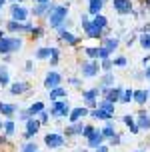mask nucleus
Returning <instances> with one entry per match:
<instances>
[{"label": "nucleus", "mask_w": 150, "mask_h": 152, "mask_svg": "<svg viewBox=\"0 0 150 152\" xmlns=\"http://www.w3.org/2000/svg\"><path fill=\"white\" fill-rule=\"evenodd\" d=\"M88 12H84V14H80V22H82V28H84V34L88 38H102V36H106V30H100L96 24L92 22L88 18Z\"/></svg>", "instance_id": "1"}, {"label": "nucleus", "mask_w": 150, "mask_h": 152, "mask_svg": "<svg viewBox=\"0 0 150 152\" xmlns=\"http://www.w3.org/2000/svg\"><path fill=\"white\" fill-rule=\"evenodd\" d=\"M22 44H24L22 38H16V36H4V38H0V54L8 56V54L20 50Z\"/></svg>", "instance_id": "2"}, {"label": "nucleus", "mask_w": 150, "mask_h": 152, "mask_svg": "<svg viewBox=\"0 0 150 152\" xmlns=\"http://www.w3.org/2000/svg\"><path fill=\"white\" fill-rule=\"evenodd\" d=\"M68 16V6H56L52 10V14L48 16V22H50V28H56L58 30L60 26H64V20H66Z\"/></svg>", "instance_id": "3"}, {"label": "nucleus", "mask_w": 150, "mask_h": 152, "mask_svg": "<svg viewBox=\"0 0 150 152\" xmlns=\"http://www.w3.org/2000/svg\"><path fill=\"white\" fill-rule=\"evenodd\" d=\"M70 106H68L66 100H56V102H52V106H50V116L52 118H68L70 116Z\"/></svg>", "instance_id": "4"}, {"label": "nucleus", "mask_w": 150, "mask_h": 152, "mask_svg": "<svg viewBox=\"0 0 150 152\" xmlns=\"http://www.w3.org/2000/svg\"><path fill=\"white\" fill-rule=\"evenodd\" d=\"M100 62L98 60H84L80 64V72H82L84 78H96L98 72H100Z\"/></svg>", "instance_id": "5"}, {"label": "nucleus", "mask_w": 150, "mask_h": 152, "mask_svg": "<svg viewBox=\"0 0 150 152\" xmlns=\"http://www.w3.org/2000/svg\"><path fill=\"white\" fill-rule=\"evenodd\" d=\"M112 8H114V12H118L120 16L134 14V6H132V0H112Z\"/></svg>", "instance_id": "6"}, {"label": "nucleus", "mask_w": 150, "mask_h": 152, "mask_svg": "<svg viewBox=\"0 0 150 152\" xmlns=\"http://www.w3.org/2000/svg\"><path fill=\"white\" fill-rule=\"evenodd\" d=\"M64 134H60V132H48L44 136V144L48 148H60V146H64Z\"/></svg>", "instance_id": "7"}, {"label": "nucleus", "mask_w": 150, "mask_h": 152, "mask_svg": "<svg viewBox=\"0 0 150 152\" xmlns=\"http://www.w3.org/2000/svg\"><path fill=\"white\" fill-rule=\"evenodd\" d=\"M98 94H100V88H90V90L82 92V100H84V104H86V108H92V110H96L98 108Z\"/></svg>", "instance_id": "8"}, {"label": "nucleus", "mask_w": 150, "mask_h": 152, "mask_svg": "<svg viewBox=\"0 0 150 152\" xmlns=\"http://www.w3.org/2000/svg\"><path fill=\"white\" fill-rule=\"evenodd\" d=\"M10 20H16V22H22L26 24V18H28V10L22 6V4H12V8H10Z\"/></svg>", "instance_id": "9"}, {"label": "nucleus", "mask_w": 150, "mask_h": 152, "mask_svg": "<svg viewBox=\"0 0 150 152\" xmlns=\"http://www.w3.org/2000/svg\"><path fill=\"white\" fill-rule=\"evenodd\" d=\"M100 94L104 96L106 100H110V102H120L122 100V94H124V88H120V86H112V88H108V90H100Z\"/></svg>", "instance_id": "10"}, {"label": "nucleus", "mask_w": 150, "mask_h": 152, "mask_svg": "<svg viewBox=\"0 0 150 152\" xmlns=\"http://www.w3.org/2000/svg\"><path fill=\"white\" fill-rule=\"evenodd\" d=\"M60 82H62V76H60L58 72H54V70H50V72L46 74V78H44V86L48 88V92L54 90V88H58Z\"/></svg>", "instance_id": "11"}, {"label": "nucleus", "mask_w": 150, "mask_h": 152, "mask_svg": "<svg viewBox=\"0 0 150 152\" xmlns=\"http://www.w3.org/2000/svg\"><path fill=\"white\" fill-rule=\"evenodd\" d=\"M54 8H56V4H52V2H46V4H34L32 14H34V16H44V14L50 16Z\"/></svg>", "instance_id": "12"}, {"label": "nucleus", "mask_w": 150, "mask_h": 152, "mask_svg": "<svg viewBox=\"0 0 150 152\" xmlns=\"http://www.w3.org/2000/svg\"><path fill=\"white\" fill-rule=\"evenodd\" d=\"M40 120L38 118H30L28 122H26V130H24V138H32V136H36V132L40 130Z\"/></svg>", "instance_id": "13"}, {"label": "nucleus", "mask_w": 150, "mask_h": 152, "mask_svg": "<svg viewBox=\"0 0 150 152\" xmlns=\"http://www.w3.org/2000/svg\"><path fill=\"white\" fill-rule=\"evenodd\" d=\"M56 32H58V36L62 38L66 44H70V46H76V44H78V36H74L70 30H66V26H60Z\"/></svg>", "instance_id": "14"}, {"label": "nucleus", "mask_w": 150, "mask_h": 152, "mask_svg": "<svg viewBox=\"0 0 150 152\" xmlns=\"http://www.w3.org/2000/svg\"><path fill=\"white\" fill-rule=\"evenodd\" d=\"M104 140L106 138H104V134H102V130L96 128V132L88 138V148H94V150H96V148H100V146L104 144Z\"/></svg>", "instance_id": "15"}, {"label": "nucleus", "mask_w": 150, "mask_h": 152, "mask_svg": "<svg viewBox=\"0 0 150 152\" xmlns=\"http://www.w3.org/2000/svg\"><path fill=\"white\" fill-rule=\"evenodd\" d=\"M86 114H90L88 108H82V106L72 108V112H70V116H68V122H70V124H74V122H80V118H82V116H86Z\"/></svg>", "instance_id": "16"}, {"label": "nucleus", "mask_w": 150, "mask_h": 152, "mask_svg": "<svg viewBox=\"0 0 150 152\" xmlns=\"http://www.w3.org/2000/svg\"><path fill=\"white\" fill-rule=\"evenodd\" d=\"M112 86H114V74L112 72H104V74L100 76L98 88H100V90H108V88H112Z\"/></svg>", "instance_id": "17"}, {"label": "nucleus", "mask_w": 150, "mask_h": 152, "mask_svg": "<svg viewBox=\"0 0 150 152\" xmlns=\"http://www.w3.org/2000/svg\"><path fill=\"white\" fill-rule=\"evenodd\" d=\"M84 132V124L82 122H74V124H68L66 126V136H82Z\"/></svg>", "instance_id": "18"}, {"label": "nucleus", "mask_w": 150, "mask_h": 152, "mask_svg": "<svg viewBox=\"0 0 150 152\" xmlns=\"http://www.w3.org/2000/svg\"><path fill=\"white\" fill-rule=\"evenodd\" d=\"M136 124L140 130H150V116L146 114V110H140L136 116Z\"/></svg>", "instance_id": "19"}, {"label": "nucleus", "mask_w": 150, "mask_h": 152, "mask_svg": "<svg viewBox=\"0 0 150 152\" xmlns=\"http://www.w3.org/2000/svg\"><path fill=\"white\" fill-rule=\"evenodd\" d=\"M102 4H104V0H88V14L94 18V16L100 14V10H102Z\"/></svg>", "instance_id": "20"}, {"label": "nucleus", "mask_w": 150, "mask_h": 152, "mask_svg": "<svg viewBox=\"0 0 150 152\" xmlns=\"http://www.w3.org/2000/svg\"><path fill=\"white\" fill-rule=\"evenodd\" d=\"M28 90V82H12L10 84V94L12 96H18V94H24V92Z\"/></svg>", "instance_id": "21"}, {"label": "nucleus", "mask_w": 150, "mask_h": 152, "mask_svg": "<svg viewBox=\"0 0 150 152\" xmlns=\"http://www.w3.org/2000/svg\"><path fill=\"white\" fill-rule=\"evenodd\" d=\"M148 98H150V90H134V102L136 104H140V106H144L146 102H148Z\"/></svg>", "instance_id": "22"}, {"label": "nucleus", "mask_w": 150, "mask_h": 152, "mask_svg": "<svg viewBox=\"0 0 150 152\" xmlns=\"http://www.w3.org/2000/svg\"><path fill=\"white\" fill-rule=\"evenodd\" d=\"M122 120H124L126 128L130 130L132 134H138V132H140V128H138V124H136V118H134V116H130V114H124V118H122Z\"/></svg>", "instance_id": "23"}, {"label": "nucleus", "mask_w": 150, "mask_h": 152, "mask_svg": "<svg viewBox=\"0 0 150 152\" xmlns=\"http://www.w3.org/2000/svg\"><path fill=\"white\" fill-rule=\"evenodd\" d=\"M16 110H18V108H16L14 104H8V102H2V100H0V114H2V116H8V118H10V116L16 114Z\"/></svg>", "instance_id": "24"}, {"label": "nucleus", "mask_w": 150, "mask_h": 152, "mask_svg": "<svg viewBox=\"0 0 150 152\" xmlns=\"http://www.w3.org/2000/svg\"><path fill=\"white\" fill-rule=\"evenodd\" d=\"M48 96H50L52 102H56V100H66V90H64L62 86H58V88H54V90L48 92Z\"/></svg>", "instance_id": "25"}, {"label": "nucleus", "mask_w": 150, "mask_h": 152, "mask_svg": "<svg viewBox=\"0 0 150 152\" xmlns=\"http://www.w3.org/2000/svg\"><path fill=\"white\" fill-rule=\"evenodd\" d=\"M100 44H102V46H106V48H108V50H110V52H114V50H116V48H118L120 40H118V38H116V36H114V38L106 36V38H102V42H100Z\"/></svg>", "instance_id": "26"}, {"label": "nucleus", "mask_w": 150, "mask_h": 152, "mask_svg": "<svg viewBox=\"0 0 150 152\" xmlns=\"http://www.w3.org/2000/svg\"><path fill=\"white\" fill-rule=\"evenodd\" d=\"M90 116H92V118H98V120H106V122H110V120H112V114L104 112L102 108H96V110H90Z\"/></svg>", "instance_id": "27"}, {"label": "nucleus", "mask_w": 150, "mask_h": 152, "mask_svg": "<svg viewBox=\"0 0 150 152\" xmlns=\"http://www.w3.org/2000/svg\"><path fill=\"white\" fill-rule=\"evenodd\" d=\"M50 56H52V46H42V48H38L36 50V58L38 60H50Z\"/></svg>", "instance_id": "28"}, {"label": "nucleus", "mask_w": 150, "mask_h": 152, "mask_svg": "<svg viewBox=\"0 0 150 152\" xmlns=\"http://www.w3.org/2000/svg\"><path fill=\"white\" fill-rule=\"evenodd\" d=\"M6 30L8 32H22V30H26V24L16 22V20H8L6 22Z\"/></svg>", "instance_id": "29"}, {"label": "nucleus", "mask_w": 150, "mask_h": 152, "mask_svg": "<svg viewBox=\"0 0 150 152\" xmlns=\"http://www.w3.org/2000/svg\"><path fill=\"white\" fill-rule=\"evenodd\" d=\"M28 112L32 118H36V116H40V114L44 112V102H34V104H30Z\"/></svg>", "instance_id": "30"}, {"label": "nucleus", "mask_w": 150, "mask_h": 152, "mask_svg": "<svg viewBox=\"0 0 150 152\" xmlns=\"http://www.w3.org/2000/svg\"><path fill=\"white\" fill-rule=\"evenodd\" d=\"M98 108H102L104 112L112 114V116H114V112H116V108H114V102H110V100H106V98H102L100 102H98Z\"/></svg>", "instance_id": "31"}, {"label": "nucleus", "mask_w": 150, "mask_h": 152, "mask_svg": "<svg viewBox=\"0 0 150 152\" xmlns=\"http://www.w3.org/2000/svg\"><path fill=\"white\" fill-rule=\"evenodd\" d=\"M102 130V134H104V138L106 140H110V138L114 136V134H116V130H114V122L110 120V122H106L104 124V128H100Z\"/></svg>", "instance_id": "32"}, {"label": "nucleus", "mask_w": 150, "mask_h": 152, "mask_svg": "<svg viewBox=\"0 0 150 152\" xmlns=\"http://www.w3.org/2000/svg\"><path fill=\"white\" fill-rule=\"evenodd\" d=\"M0 86H2V88H4V86L10 88V76H8L6 66H0Z\"/></svg>", "instance_id": "33"}, {"label": "nucleus", "mask_w": 150, "mask_h": 152, "mask_svg": "<svg viewBox=\"0 0 150 152\" xmlns=\"http://www.w3.org/2000/svg\"><path fill=\"white\" fill-rule=\"evenodd\" d=\"M92 22L96 24L100 30H106V28H108V20H106V16H102V14L94 16V18H92Z\"/></svg>", "instance_id": "34"}, {"label": "nucleus", "mask_w": 150, "mask_h": 152, "mask_svg": "<svg viewBox=\"0 0 150 152\" xmlns=\"http://www.w3.org/2000/svg\"><path fill=\"white\" fill-rule=\"evenodd\" d=\"M14 124H16L14 120H6V122H4V134H6V136H12V134L16 132Z\"/></svg>", "instance_id": "35"}, {"label": "nucleus", "mask_w": 150, "mask_h": 152, "mask_svg": "<svg viewBox=\"0 0 150 152\" xmlns=\"http://www.w3.org/2000/svg\"><path fill=\"white\" fill-rule=\"evenodd\" d=\"M20 152H38V144L36 142H24L22 146H20Z\"/></svg>", "instance_id": "36"}, {"label": "nucleus", "mask_w": 150, "mask_h": 152, "mask_svg": "<svg viewBox=\"0 0 150 152\" xmlns=\"http://www.w3.org/2000/svg\"><path fill=\"white\" fill-rule=\"evenodd\" d=\"M110 54H112V52H110L106 46L98 44V58H100V60H106V58H110Z\"/></svg>", "instance_id": "37"}, {"label": "nucleus", "mask_w": 150, "mask_h": 152, "mask_svg": "<svg viewBox=\"0 0 150 152\" xmlns=\"http://www.w3.org/2000/svg\"><path fill=\"white\" fill-rule=\"evenodd\" d=\"M84 54L88 56L90 60H98V46H94V48H84Z\"/></svg>", "instance_id": "38"}, {"label": "nucleus", "mask_w": 150, "mask_h": 152, "mask_svg": "<svg viewBox=\"0 0 150 152\" xmlns=\"http://www.w3.org/2000/svg\"><path fill=\"white\" fill-rule=\"evenodd\" d=\"M114 66V60L112 58H106V60H100V68L104 70V72H110V68Z\"/></svg>", "instance_id": "39"}, {"label": "nucleus", "mask_w": 150, "mask_h": 152, "mask_svg": "<svg viewBox=\"0 0 150 152\" xmlns=\"http://www.w3.org/2000/svg\"><path fill=\"white\" fill-rule=\"evenodd\" d=\"M140 46L144 50H150V34H140Z\"/></svg>", "instance_id": "40"}, {"label": "nucleus", "mask_w": 150, "mask_h": 152, "mask_svg": "<svg viewBox=\"0 0 150 152\" xmlns=\"http://www.w3.org/2000/svg\"><path fill=\"white\" fill-rule=\"evenodd\" d=\"M58 58H60V56H58V48L52 46V56H50V60H48V62H50V66H56V64L60 62Z\"/></svg>", "instance_id": "41"}, {"label": "nucleus", "mask_w": 150, "mask_h": 152, "mask_svg": "<svg viewBox=\"0 0 150 152\" xmlns=\"http://www.w3.org/2000/svg\"><path fill=\"white\" fill-rule=\"evenodd\" d=\"M94 132H96V128H94V126H92V124H86V126H84V132H82V136L86 138V140H88V138L92 136V134H94Z\"/></svg>", "instance_id": "42"}, {"label": "nucleus", "mask_w": 150, "mask_h": 152, "mask_svg": "<svg viewBox=\"0 0 150 152\" xmlns=\"http://www.w3.org/2000/svg\"><path fill=\"white\" fill-rule=\"evenodd\" d=\"M130 100H134V90H124V94H122V100L120 102H130Z\"/></svg>", "instance_id": "43"}, {"label": "nucleus", "mask_w": 150, "mask_h": 152, "mask_svg": "<svg viewBox=\"0 0 150 152\" xmlns=\"http://www.w3.org/2000/svg\"><path fill=\"white\" fill-rule=\"evenodd\" d=\"M128 58L126 56H118V58H114V66H126Z\"/></svg>", "instance_id": "44"}, {"label": "nucleus", "mask_w": 150, "mask_h": 152, "mask_svg": "<svg viewBox=\"0 0 150 152\" xmlns=\"http://www.w3.org/2000/svg\"><path fill=\"white\" fill-rule=\"evenodd\" d=\"M108 142H110V144H112V146H118V144H120V134H118V132H116V134H114V136L110 138Z\"/></svg>", "instance_id": "45"}, {"label": "nucleus", "mask_w": 150, "mask_h": 152, "mask_svg": "<svg viewBox=\"0 0 150 152\" xmlns=\"http://www.w3.org/2000/svg\"><path fill=\"white\" fill-rule=\"evenodd\" d=\"M48 116H50V114L46 112V110H44L42 114H40V116H38V120H40V124H46V122H48Z\"/></svg>", "instance_id": "46"}, {"label": "nucleus", "mask_w": 150, "mask_h": 152, "mask_svg": "<svg viewBox=\"0 0 150 152\" xmlns=\"http://www.w3.org/2000/svg\"><path fill=\"white\" fill-rule=\"evenodd\" d=\"M44 34V30L40 28V26H34V30H32V36H42Z\"/></svg>", "instance_id": "47"}, {"label": "nucleus", "mask_w": 150, "mask_h": 152, "mask_svg": "<svg viewBox=\"0 0 150 152\" xmlns=\"http://www.w3.org/2000/svg\"><path fill=\"white\" fill-rule=\"evenodd\" d=\"M140 32H142V34H150V22H146L142 26V28H140Z\"/></svg>", "instance_id": "48"}, {"label": "nucleus", "mask_w": 150, "mask_h": 152, "mask_svg": "<svg viewBox=\"0 0 150 152\" xmlns=\"http://www.w3.org/2000/svg\"><path fill=\"white\" fill-rule=\"evenodd\" d=\"M32 66H34V64H32V60H26V64H24V70H26V72H30V70H32Z\"/></svg>", "instance_id": "49"}, {"label": "nucleus", "mask_w": 150, "mask_h": 152, "mask_svg": "<svg viewBox=\"0 0 150 152\" xmlns=\"http://www.w3.org/2000/svg\"><path fill=\"white\" fill-rule=\"evenodd\" d=\"M142 76H144V78H148V80H150V66H146V68H144Z\"/></svg>", "instance_id": "50"}, {"label": "nucleus", "mask_w": 150, "mask_h": 152, "mask_svg": "<svg viewBox=\"0 0 150 152\" xmlns=\"http://www.w3.org/2000/svg\"><path fill=\"white\" fill-rule=\"evenodd\" d=\"M148 62H150V54H146V56L142 58V64H144V66H148Z\"/></svg>", "instance_id": "51"}, {"label": "nucleus", "mask_w": 150, "mask_h": 152, "mask_svg": "<svg viewBox=\"0 0 150 152\" xmlns=\"http://www.w3.org/2000/svg\"><path fill=\"white\" fill-rule=\"evenodd\" d=\"M96 152H108V146H104V144H102L100 148H96Z\"/></svg>", "instance_id": "52"}, {"label": "nucleus", "mask_w": 150, "mask_h": 152, "mask_svg": "<svg viewBox=\"0 0 150 152\" xmlns=\"http://www.w3.org/2000/svg\"><path fill=\"white\" fill-rule=\"evenodd\" d=\"M68 82H70V84H80V80H78V78H70Z\"/></svg>", "instance_id": "53"}, {"label": "nucleus", "mask_w": 150, "mask_h": 152, "mask_svg": "<svg viewBox=\"0 0 150 152\" xmlns=\"http://www.w3.org/2000/svg\"><path fill=\"white\" fill-rule=\"evenodd\" d=\"M46 2H50V0H34V4H46Z\"/></svg>", "instance_id": "54"}, {"label": "nucleus", "mask_w": 150, "mask_h": 152, "mask_svg": "<svg viewBox=\"0 0 150 152\" xmlns=\"http://www.w3.org/2000/svg\"><path fill=\"white\" fill-rule=\"evenodd\" d=\"M0 38H4V30L2 28H0Z\"/></svg>", "instance_id": "55"}, {"label": "nucleus", "mask_w": 150, "mask_h": 152, "mask_svg": "<svg viewBox=\"0 0 150 152\" xmlns=\"http://www.w3.org/2000/svg\"><path fill=\"white\" fill-rule=\"evenodd\" d=\"M4 2H6V0H0V8H2V6H4Z\"/></svg>", "instance_id": "56"}, {"label": "nucleus", "mask_w": 150, "mask_h": 152, "mask_svg": "<svg viewBox=\"0 0 150 152\" xmlns=\"http://www.w3.org/2000/svg\"><path fill=\"white\" fill-rule=\"evenodd\" d=\"M12 2H14V4H20V2H22V0H12Z\"/></svg>", "instance_id": "57"}, {"label": "nucleus", "mask_w": 150, "mask_h": 152, "mask_svg": "<svg viewBox=\"0 0 150 152\" xmlns=\"http://www.w3.org/2000/svg\"><path fill=\"white\" fill-rule=\"evenodd\" d=\"M146 6H148V10H150V0H146Z\"/></svg>", "instance_id": "58"}, {"label": "nucleus", "mask_w": 150, "mask_h": 152, "mask_svg": "<svg viewBox=\"0 0 150 152\" xmlns=\"http://www.w3.org/2000/svg\"><path fill=\"white\" fill-rule=\"evenodd\" d=\"M2 126H4V124H2V120H0V128H2Z\"/></svg>", "instance_id": "59"}, {"label": "nucleus", "mask_w": 150, "mask_h": 152, "mask_svg": "<svg viewBox=\"0 0 150 152\" xmlns=\"http://www.w3.org/2000/svg\"><path fill=\"white\" fill-rule=\"evenodd\" d=\"M136 152H144V150H136Z\"/></svg>", "instance_id": "60"}, {"label": "nucleus", "mask_w": 150, "mask_h": 152, "mask_svg": "<svg viewBox=\"0 0 150 152\" xmlns=\"http://www.w3.org/2000/svg\"><path fill=\"white\" fill-rule=\"evenodd\" d=\"M82 152H86V150H82Z\"/></svg>", "instance_id": "61"}]
</instances>
